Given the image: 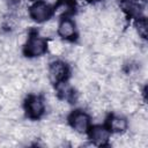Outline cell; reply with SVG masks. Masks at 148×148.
I'll return each mask as SVG.
<instances>
[{"mask_svg": "<svg viewBox=\"0 0 148 148\" xmlns=\"http://www.w3.org/2000/svg\"><path fill=\"white\" fill-rule=\"evenodd\" d=\"M140 108V101L139 98L136 97H126V98H123V102H121V110L128 114H133L135 113Z\"/></svg>", "mask_w": 148, "mask_h": 148, "instance_id": "10", "label": "cell"}, {"mask_svg": "<svg viewBox=\"0 0 148 148\" xmlns=\"http://www.w3.org/2000/svg\"><path fill=\"white\" fill-rule=\"evenodd\" d=\"M46 23L43 25V28H42V34H43V36H49V35H52L56 30H57V28H58V23H57V21H53V20H47V21H45Z\"/></svg>", "mask_w": 148, "mask_h": 148, "instance_id": "13", "label": "cell"}, {"mask_svg": "<svg viewBox=\"0 0 148 148\" xmlns=\"http://www.w3.org/2000/svg\"><path fill=\"white\" fill-rule=\"evenodd\" d=\"M127 120L120 116H112L109 120V127L114 133H124L127 130Z\"/></svg>", "mask_w": 148, "mask_h": 148, "instance_id": "9", "label": "cell"}, {"mask_svg": "<svg viewBox=\"0 0 148 148\" xmlns=\"http://www.w3.org/2000/svg\"><path fill=\"white\" fill-rule=\"evenodd\" d=\"M71 9H72V6L68 2H60L56 7V14L57 15H65L68 12H71Z\"/></svg>", "mask_w": 148, "mask_h": 148, "instance_id": "14", "label": "cell"}, {"mask_svg": "<svg viewBox=\"0 0 148 148\" xmlns=\"http://www.w3.org/2000/svg\"><path fill=\"white\" fill-rule=\"evenodd\" d=\"M87 1H91V0H87Z\"/></svg>", "mask_w": 148, "mask_h": 148, "instance_id": "15", "label": "cell"}, {"mask_svg": "<svg viewBox=\"0 0 148 148\" xmlns=\"http://www.w3.org/2000/svg\"><path fill=\"white\" fill-rule=\"evenodd\" d=\"M67 74H68V67L64 61L57 60V61H53L50 64L49 76L53 83H58V82L64 81L66 79Z\"/></svg>", "mask_w": 148, "mask_h": 148, "instance_id": "4", "label": "cell"}, {"mask_svg": "<svg viewBox=\"0 0 148 148\" xmlns=\"http://www.w3.org/2000/svg\"><path fill=\"white\" fill-rule=\"evenodd\" d=\"M134 30L136 32V35L142 38L146 39L147 38V31H148V25H147V20L145 17H138L135 25H134Z\"/></svg>", "mask_w": 148, "mask_h": 148, "instance_id": "12", "label": "cell"}, {"mask_svg": "<svg viewBox=\"0 0 148 148\" xmlns=\"http://www.w3.org/2000/svg\"><path fill=\"white\" fill-rule=\"evenodd\" d=\"M121 7L125 13L138 17L141 16V13L143 10V7L139 3V0H123Z\"/></svg>", "mask_w": 148, "mask_h": 148, "instance_id": "8", "label": "cell"}, {"mask_svg": "<svg viewBox=\"0 0 148 148\" xmlns=\"http://www.w3.org/2000/svg\"><path fill=\"white\" fill-rule=\"evenodd\" d=\"M47 50L53 56H62V54H65L67 52L65 44L62 42L56 40V39H53V40L47 43Z\"/></svg>", "mask_w": 148, "mask_h": 148, "instance_id": "11", "label": "cell"}, {"mask_svg": "<svg viewBox=\"0 0 148 148\" xmlns=\"http://www.w3.org/2000/svg\"><path fill=\"white\" fill-rule=\"evenodd\" d=\"M69 123H71L72 130L82 134V133H86L88 131L89 124H90V118L83 111H75L71 114Z\"/></svg>", "mask_w": 148, "mask_h": 148, "instance_id": "2", "label": "cell"}, {"mask_svg": "<svg viewBox=\"0 0 148 148\" xmlns=\"http://www.w3.org/2000/svg\"><path fill=\"white\" fill-rule=\"evenodd\" d=\"M29 13H30V16L32 20H35L37 22H45L50 18L52 10L47 2L37 1L30 7Z\"/></svg>", "mask_w": 148, "mask_h": 148, "instance_id": "3", "label": "cell"}, {"mask_svg": "<svg viewBox=\"0 0 148 148\" xmlns=\"http://www.w3.org/2000/svg\"><path fill=\"white\" fill-rule=\"evenodd\" d=\"M57 32L59 34V36L64 39H69L72 38L75 32H76V25L74 23V21H72L71 18H62L57 28Z\"/></svg>", "mask_w": 148, "mask_h": 148, "instance_id": "7", "label": "cell"}, {"mask_svg": "<svg viewBox=\"0 0 148 148\" xmlns=\"http://www.w3.org/2000/svg\"><path fill=\"white\" fill-rule=\"evenodd\" d=\"M46 50H47V42L43 38V36L32 35L27 39L24 44V52L29 57H34V58L40 57L45 53Z\"/></svg>", "mask_w": 148, "mask_h": 148, "instance_id": "1", "label": "cell"}, {"mask_svg": "<svg viewBox=\"0 0 148 148\" xmlns=\"http://www.w3.org/2000/svg\"><path fill=\"white\" fill-rule=\"evenodd\" d=\"M44 101L39 96H30L25 104L27 113L30 118L37 119L44 113Z\"/></svg>", "mask_w": 148, "mask_h": 148, "instance_id": "5", "label": "cell"}, {"mask_svg": "<svg viewBox=\"0 0 148 148\" xmlns=\"http://www.w3.org/2000/svg\"><path fill=\"white\" fill-rule=\"evenodd\" d=\"M89 138L91 142L96 146H104L110 140V131L101 125L94 126L89 132Z\"/></svg>", "mask_w": 148, "mask_h": 148, "instance_id": "6", "label": "cell"}]
</instances>
